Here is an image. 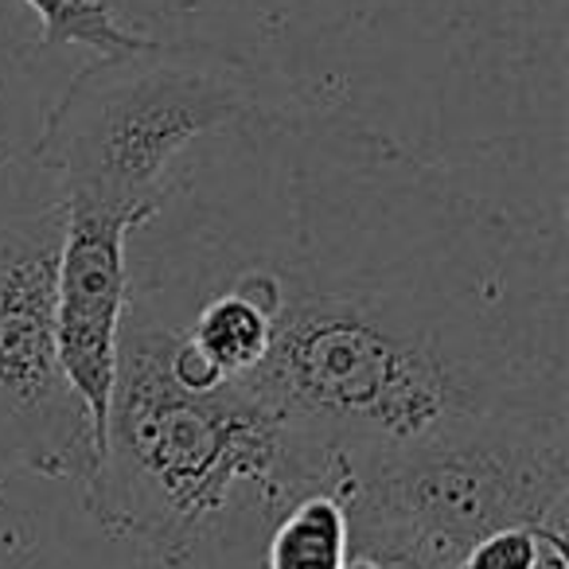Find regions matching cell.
Wrapping results in <instances>:
<instances>
[{
  "label": "cell",
  "mask_w": 569,
  "mask_h": 569,
  "mask_svg": "<svg viewBox=\"0 0 569 569\" xmlns=\"http://www.w3.org/2000/svg\"><path fill=\"white\" fill-rule=\"evenodd\" d=\"M277 211L258 238L176 234L227 250V269L129 258L137 293L230 289L273 325L238 387L328 460L379 457L483 421H566L561 269L499 207L429 180L367 133L258 118Z\"/></svg>",
  "instance_id": "obj_1"
},
{
  "label": "cell",
  "mask_w": 569,
  "mask_h": 569,
  "mask_svg": "<svg viewBox=\"0 0 569 569\" xmlns=\"http://www.w3.org/2000/svg\"><path fill=\"white\" fill-rule=\"evenodd\" d=\"M566 569V530L507 527L480 538L457 569Z\"/></svg>",
  "instance_id": "obj_9"
},
{
  "label": "cell",
  "mask_w": 569,
  "mask_h": 569,
  "mask_svg": "<svg viewBox=\"0 0 569 569\" xmlns=\"http://www.w3.org/2000/svg\"><path fill=\"white\" fill-rule=\"evenodd\" d=\"M332 496L348 507L351 530L402 538L457 569L496 530H566V421H483L351 460L336 472Z\"/></svg>",
  "instance_id": "obj_4"
},
{
  "label": "cell",
  "mask_w": 569,
  "mask_h": 569,
  "mask_svg": "<svg viewBox=\"0 0 569 569\" xmlns=\"http://www.w3.org/2000/svg\"><path fill=\"white\" fill-rule=\"evenodd\" d=\"M43 20V43L48 48H90L94 56H118L149 43L118 24L106 0H24Z\"/></svg>",
  "instance_id": "obj_8"
},
{
  "label": "cell",
  "mask_w": 569,
  "mask_h": 569,
  "mask_svg": "<svg viewBox=\"0 0 569 569\" xmlns=\"http://www.w3.org/2000/svg\"><path fill=\"white\" fill-rule=\"evenodd\" d=\"M336 465L238 382L188 390L157 328L126 317L87 507L168 566L250 569L289 507L332 491Z\"/></svg>",
  "instance_id": "obj_2"
},
{
  "label": "cell",
  "mask_w": 569,
  "mask_h": 569,
  "mask_svg": "<svg viewBox=\"0 0 569 569\" xmlns=\"http://www.w3.org/2000/svg\"><path fill=\"white\" fill-rule=\"evenodd\" d=\"M137 222L98 207H63V250L56 277L59 363L94 421L102 457L106 413L118 379V343L129 301V234Z\"/></svg>",
  "instance_id": "obj_6"
},
{
  "label": "cell",
  "mask_w": 569,
  "mask_h": 569,
  "mask_svg": "<svg viewBox=\"0 0 569 569\" xmlns=\"http://www.w3.org/2000/svg\"><path fill=\"white\" fill-rule=\"evenodd\" d=\"M351 546L371 553V558L379 561V569H445L441 561L426 558V553L413 550L410 542L379 535V530H351Z\"/></svg>",
  "instance_id": "obj_10"
},
{
  "label": "cell",
  "mask_w": 569,
  "mask_h": 569,
  "mask_svg": "<svg viewBox=\"0 0 569 569\" xmlns=\"http://www.w3.org/2000/svg\"><path fill=\"white\" fill-rule=\"evenodd\" d=\"M269 110L242 63L149 40L94 56L74 74L48 113L36 160L63 207H98L141 227L183 152Z\"/></svg>",
  "instance_id": "obj_3"
},
{
  "label": "cell",
  "mask_w": 569,
  "mask_h": 569,
  "mask_svg": "<svg viewBox=\"0 0 569 569\" xmlns=\"http://www.w3.org/2000/svg\"><path fill=\"white\" fill-rule=\"evenodd\" d=\"M351 553L348 507L332 491H309L273 522L261 569H343Z\"/></svg>",
  "instance_id": "obj_7"
},
{
  "label": "cell",
  "mask_w": 569,
  "mask_h": 569,
  "mask_svg": "<svg viewBox=\"0 0 569 569\" xmlns=\"http://www.w3.org/2000/svg\"><path fill=\"white\" fill-rule=\"evenodd\" d=\"M59 199L0 227V449L32 472L87 491L98 468V437L59 363Z\"/></svg>",
  "instance_id": "obj_5"
}]
</instances>
